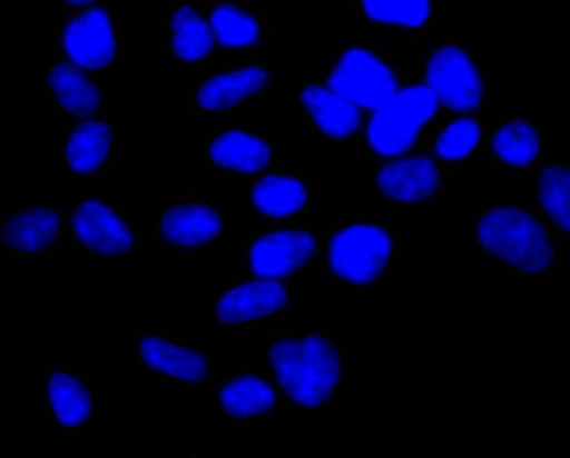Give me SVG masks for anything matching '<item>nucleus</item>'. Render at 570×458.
Returning <instances> with one entry per match:
<instances>
[{"instance_id":"f257e3e1","label":"nucleus","mask_w":570,"mask_h":458,"mask_svg":"<svg viewBox=\"0 0 570 458\" xmlns=\"http://www.w3.org/2000/svg\"><path fill=\"white\" fill-rule=\"evenodd\" d=\"M269 360L279 385L305 407L325 402L341 376L337 350L320 335L278 340L269 350Z\"/></svg>"},{"instance_id":"f03ea898","label":"nucleus","mask_w":570,"mask_h":458,"mask_svg":"<svg viewBox=\"0 0 570 458\" xmlns=\"http://www.w3.org/2000/svg\"><path fill=\"white\" fill-rule=\"evenodd\" d=\"M476 232L488 253L521 272H542L553 261V246L543 226L520 208L488 210L480 218Z\"/></svg>"},{"instance_id":"7ed1b4c3","label":"nucleus","mask_w":570,"mask_h":458,"mask_svg":"<svg viewBox=\"0 0 570 458\" xmlns=\"http://www.w3.org/2000/svg\"><path fill=\"white\" fill-rule=\"evenodd\" d=\"M436 107L438 100L426 86L396 91L368 121L366 137L371 148L384 157L404 153L434 116Z\"/></svg>"},{"instance_id":"20e7f679","label":"nucleus","mask_w":570,"mask_h":458,"mask_svg":"<svg viewBox=\"0 0 570 458\" xmlns=\"http://www.w3.org/2000/svg\"><path fill=\"white\" fill-rule=\"evenodd\" d=\"M391 251V237L383 228L367 223L351 225L331 239L328 262L345 281L366 285L384 270Z\"/></svg>"},{"instance_id":"39448f33","label":"nucleus","mask_w":570,"mask_h":458,"mask_svg":"<svg viewBox=\"0 0 570 458\" xmlns=\"http://www.w3.org/2000/svg\"><path fill=\"white\" fill-rule=\"evenodd\" d=\"M330 89L356 107L377 109L396 92L390 68L362 48L346 50L328 77Z\"/></svg>"},{"instance_id":"423d86ee","label":"nucleus","mask_w":570,"mask_h":458,"mask_svg":"<svg viewBox=\"0 0 570 458\" xmlns=\"http://www.w3.org/2000/svg\"><path fill=\"white\" fill-rule=\"evenodd\" d=\"M429 89L451 110L472 111L483 97L481 76L470 56L459 47L434 51L426 66Z\"/></svg>"},{"instance_id":"0eeeda50","label":"nucleus","mask_w":570,"mask_h":458,"mask_svg":"<svg viewBox=\"0 0 570 458\" xmlns=\"http://www.w3.org/2000/svg\"><path fill=\"white\" fill-rule=\"evenodd\" d=\"M71 63L81 69L99 70L116 54V38L108 12L90 7L69 20L61 36Z\"/></svg>"},{"instance_id":"6e6552de","label":"nucleus","mask_w":570,"mask_h":458,"mask_svg":"<svg viewBox=\"0 0 570 458\" xmlns=\"http://www.w3.org/2000/svg\"><path fill=\"white\" fill-rule=\"evenodd\" d=\"M70 228L83 248L99 256L122 255L134 243L127 223L111 207L98 199H86L75 207Z\"/></svg>"},{"instance_id":"1a4fd4ad","label":"nucleus","mask_w":570,"mask_h":458,"mask_svg":"<svg viewBox=\"0 0 570 458\" xmlns=\"http://www.w3.org/2000/svg\"><path fill=\"white\" fill-rule=\"evenodd\" d=\"M314 237L298 229L274 231L258 238L249 251L252 270L262 278L286 276L305 262L315 251Z\"/></svg>"},{"instance_id":"9d476101","label":"nucleus","mask_w":570,"mask_h":458,"mask_svg":"<svg viewBox=\"0 0 570 458\" xmlns=\"http://www.w3.org/2000/svg\"><path fill=\"white\" fill-rule=\"evenodd\" d=\"M376 187L385 197L400 202H419L438 190L436 163L425 156H411L384 165L376 175Z\"/></svg>"},{"instance_id":"9b49d317","label":"nucleus","mask_w":570,"mask_h":458,"mask_svg":"<svg viewBox=\"0 0 570 458\" xmlns=\"http://www.w3.org/2000/svg\"><path fill=\"white\" fill-rule=\"evenodd\" d=\"M61 217L51 207H30L9 216L1 227V239L12 251L35 255L49 249L58 239Z\"/></svg>"},{"instance_id":"f8f14e48","label":"nucleus","mask_w":570,"mask_h":458,"mask_svg":"<svg viewBox=\"0 0 570 458\" xmlns=\"http://www.w3.org/2000/svg\"><path fill=\"white\" fill-rule=\"evenodd\" d=\"M287 301L285 287L273 279H259L239 285L218 301L216 313L224 323H239L281 310Z\"/></svg>"},{"instance_id":"ddd939ff","label":"nucleus","mask_w":570,"mask_h":458,"mask_svg":"<svg viewBox=\"0 0 570 458\" xmlns=\"http://www.w3.org/2000/svg\"><path fill=\"white\" fill-rule=\"evenodd\" d=\"M301 100L320 130L331 138H347L361 123L358 108L330 88L308 84Z\"/></svg>"},{"instance_id":"4468645a","label":"nucleus","mask_w":570,"mask_h":458,"mask_svg":"<svg viewBox=\"0 0 570 458\" xmlns=\"http://www.w3.org/2000/svg\"><path fill=\"white\" fill-rule=\"evenodd\" d=\"M45 398L55 420L73 429L85 424L92 409L91 395L85 382L69 371H51L45 380Z\"/></svg>"},{"instance_id":"2eb2a0df","label":"nucleus","mask_w":570,"mask_h":458,"mask_svg":"<svg viewBox=\"0 0 570 458\" xmlns=\"http://www.w3.org/2000/svg\"><path fill=\"white\" fill-rule=\"evenodd\" d=\"M222 230L218 213L204 205L184 203L168 209L160 219L161 236L173 245L196 247L213 240Z\"/></svg>"},{"instance_id":"dca6fc26","label":"nucleus","mask_w":570,"mask_h":458,"mask_svg":"<svg viewBox=\"0 0 570 458\" xmlns=\"http://www.w3.org/2000/svg\"><path fill=\"white\" fill-rule=\"evenodd\" d=\"M267 79V72L256 66L216 74L199 87L197 103L208 111L227 110L259 92Z\"/></svg>"},{"instance_id":"f3484780","label":"nucleus","mask_w":570,"mask_h":458,"mask_svg":"<svg viewBox=\"0 0 570 458\" xmlns=\"http://www.w3.org/2000/svg\"><path fill=\"white\" fill-rule=\"evenodd\" d=\"M47 83L59 106L77 118H88L99 108L101 94L86 72L71 62L55 64Z\"/></svg>"},{"instance_id":"a211bd4d","label":"nucleus","mask_w":570,"mask_h":458,"mask_svg":"<svg viewBox=\"0 0 570 458\" xmlns=\"http://www.w3.org/2000/svg\"><path fill=\"white\" fill-rule=\"evenodd\" d=\"M112 130L100 119L79 123L68 136L65 158L69 169L77 175H89L107 160L112 147Z\"/></svg>"},{"instance_id":"6ab92c4d","label":"nucleus","mask_w":570,"mask_h":458,"mask_svg":"<svg viewBox=\"0 0 570 458\" xmlns=\"http://www.w3.org/2000/svg\"><path fill=\"white\" fill-rule=\"evenodd\" d=\"M208 153L215 165L243 173L262 171L271 160L267 143L242 130L218 135L209 145Z\"/></svg>"},{"instance_id":"aec40b11","label":"nucleus","mask_w":570,"mask_h":458,"mask_svg":"<svg viewBox=\"0 0 570 458\" xmlns=\"http://www.w3.org/2000/svg\"><path fill=\"white\" fill-rule=\"evenodd\" d=\"M138 351L148 366L177 379L198 382L206 377L207 361L203 355L160 337L142 338Z\"/></svg>"},{"instance_id":"412c9836","label":"nucleus","mask_w":570,"mask_h":458,"mask_svg":"<svg viewBox=\"0 0 570 458\" xmlns=\"http://www.w3.org/2000/svg\"><path fill=\"white\" fill-rule=\"evenodd\" d=\"M250 197L262 213L279 218L299 211L307 200V190L294 177L266 175L254 183Z\"/></svg>"},{"instance_id":"4be33fe9","label":"nucleus","mask_w":570,"mask_h":458,"mask_svg":"<svg viewBox=\"0 0 570 458\" xmlns=\"http://www.w3.org/2000/svg\"><path fill=\"white\" fill-rule=\"evenodd\" d=\"M171 49L188 62L205 58L212 50L214 37L209 23L188 6L178 8L171 17Z\"/></svg>"},{"instance_id":"5701e85b","label":"nucleus","mask_w":570,"mask_h":458,"mask_svg":"<svg viewBox=\"0 0 570 458\" xmlns=\"http://www.w3.org/2000/svg\"><path fill=\"white\" fill-rule=\"evenodd\" d=\"M220 404L233 417H250L268 411L275 402L273 389L254 376L238 377L220 390Z\"/></svg>"},{"instance_id":"b1692460","label":"nucleus","mask_w":570,"mask_h":458,"mask_svg":"<svg viewBox=\"0 0 570 458\" xmlns=\"http://www.w3.org/2000/svg\"><path fill=\"white\" fill-rule=\"evenodd\" d=\"M491 147L503 162L513 167H524L537 158L540 138L535 128L528 121L512 120L495 132Z\"/></svg>"},{"instance_id":"393cba45","label":"nucleus","mask_w":570,"mask_h":458,"mask_svg":"<svg viewBox=\"0 0 570 458\" xmlns=\"http://www.w3.org/2000/svg\"><path fill=\"white\" fill-rule=\"evenodd\" d=\"M209 26L214 40L230 48L250 46L259 33L257 21L243 9L229 3L213 9Z\"/></svg>"},{"instance_id":"a878e982","label":"nucleus","mask_w":570,"mask_h":458,"mask_svg":"<svg viewBox=\"0 0 570 458\" xmlns=\"http://www.w3.org/2000/svg\"><path fill=\"white\" fill-rule=\"evenodd\" d=\"M569 170L548 166L538 177L537 190L541 207L561 230H569Z\"/></svg>"},{"instance_id":"bb28decb","label":"nucleus","mask_w":570,"mask_h":458,"mask_svg":"<svg viewBox=\"0 0 570 458\" xmlns=\"http://www.w3.org/2000/svg\"><path fill=\"white\" fill-rule=\"evenodd\" d=\"M480 136V125L475 119L470 117L455 119L436 138L435 151L445 160L462 159L474 150Z\"/></svg>"},{"instance_id":"cd10ccee","label":"nucleus","mask_w":570,"mask_h":458,"mask_svg":"<svg viewBox=\"0 0 570 458\" xmlns=\"http://www.w3.org/2000/svg\"><path fill=\"white\" fill-rule=\"evenodd\" d=\"M363 9L373 20L406 27L422 26L430 14V3L425 0L364 1Z\"/></svg>"},{"instance_id":"c85d7f7f","label":"nucleus","mask_w":570,"mask_h":458,"mask_svg":"<svg viewBox=\"0 0 570 458\" xmlns=\"http://www.w3.org/2000/svg\"><path fill=\"white\" fill-rule=\"evenodd\" d=\"M67 3L78 8V7L89 6L91 3V1H89V0H70V1H67Z\"/></svg>"}]
</instances>
